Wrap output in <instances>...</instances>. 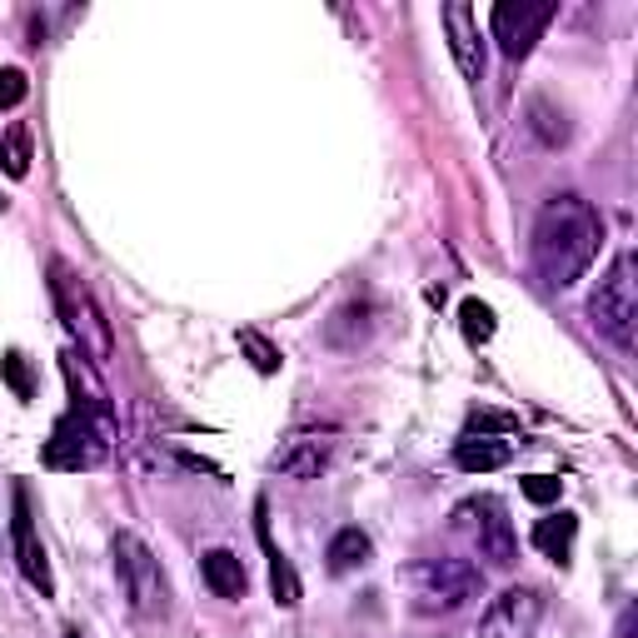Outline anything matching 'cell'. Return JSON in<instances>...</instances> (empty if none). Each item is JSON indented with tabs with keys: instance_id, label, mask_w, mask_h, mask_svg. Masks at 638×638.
Segmentation results:
<instances>
[{
	"instance_id": "obj_14",
	"label": "cell",
	"mask_w": 638,
	"mask_h": 638,
	"mask_svg": "<svg viewBox=\"0 0 638 638\" xmlns=\"http://www.w3.org/2000/svg\"><path fill=\"white\" fill-rule=\"evenodd\" d=\"M200 574H205V584H210V593H220V599H245V589H249L245 559L230 554V549H210V554L200 559Z\"/></svg>"
},
{
	"instance_id": "obj_16",
	"label": "cell",
	"mask_w": 638,
	"mask_h": 638,
	"mask_svg": "<svg viewBox=\"0 0 638 638\" xmlns=\"http://www.w3.org/2000/svg\"><path fill=\"white\" fill-rule=\"evenodd\" d=\"M574 533H579V519L574 514H549V519L533 524V549L544 559H554V564H568V549H574Z\"/></svg>"
},
{
	"instance_id": "obj_10",
	"label": "cell",
	"mask_w": 638,
	"mask_h": 638,
	"mask_svg": "<svg viewBox=\"0 0 638 638\" xmlns=\"http://www.w3.org/2000/svg\"><path fill=\"white\" fill-rule=\"evenodd\" d=\"M11 539H15V564H21L25 584H30L40 599H50V593H56V574H50V559H46V544H40V533H36V514H30V494H25V489H15Z\"/></svg>"
},
{
	"instance_id": "obj_27",
	"label": "cell",
	"mask_w": 638,
	"mask_h": 638,
	"mask_svg": "<svg viewBox=\"0 0 638 638\" xmlns=\"http://www.w3.org/2000/svg\"><path fill=\"white\" fill-rule=\"evenodd\" d=\"M180 464H185V469H200V474H220L210 459H200V454H185V450H180Z\"/></svg>"
},
{
	"instance_id": "obj_17",
	"label": "cell",
	"mask_w": 638,
	"mask_h": 638,
	"mask_svg": "<svg viewBox=\"0 0 638 638\" xmlns=\"http://www.w3.org/2000/svg\"><path fill=\"white\" fill-rule=\"evenodd\" d=\"M255 514H260V539H265V529H270V524H265V508L255 504ZM265 549H270V593H274V603H280V609H299L305 589H299L295 564H290V559H284L280 549L270 544V539H265Z\"/></svg>"
},
{
	"instance_id": "obj_8",
	"label": "cell",
	"mask_w": 638,
	"mask_h": 638,
	"mask_svg": "<svg viewBox=\"0 0 638 638\" xmlns=\"http://www.w3.org/2000/svg\"><path fill=\"white\" fill-rule=\"evenodd\" d=\"M559 15V5L549 0H499L494 5V40L508 60H524L533 50V40L549 30V21Z\"/></svg>"
},
{
	"instance_id": "obj_4",
	"label": "cell",
	"mask_w": 638,
	"mask_h": 638,
	"mask_svg": "<svg viewBox=\"0 0 638 638\" xmlns=\"http://www.w3.org/2000/svg\"><path fill=\"white\" fill-rule=\"evenodd\" d=\"M110 554H115L120 589H125V599H131L135 614L165 618V609H170V584H165V568H160L155 549L145 544L140 533L120 529L115 539H110Z\"/></svg>"
},
{
	"instance_id": "obj_21",
	"label": "cell",
	"mask_w": 638,
	"mask_h": 638,
	"mask_svg": "<svg viewBox=\"0 0 638 638\" xmlns=\"http://www.w3.org/2000/svg\"><path fill=\"white\" fill-rule=\"evenodd\" d=\"M240 349H245V359L260 369V375H280V365H284L280 344H270L260 330H240Z\"/></svg>"
},
{
	"instance_id": "obj_2",
	"label": "cell",
	"mask_w": 638,
	"mask_h": 638,
	"mask_svg": "<svg viewBox=\"0 0 638 638\" xmlns=\"http://www.w3.org/2000/svg\"><path fill=\"white\" fill-rule=\"evenodd\" d=\"M50 295H56L60 319H65V330L75 334V344H81L85 359H110L115 355V334H110L106 309L95 305L90 284H85L65 260H50Z\"/></svg>"
},
{
	"instance_id": "obj_22",
	"label": "cell",
	"mask_w": 638,
	"mask_h": 638,
	"mask_svg": "<svg viewBox=\"0 0 638 638\" xmlns=\"http://www.w3.org/2000/svg\"><path fill=\"white\" fill-rule=\"evenodd\" d=\"M0 375H5L15 400H36V375H30V359H25L21 349H11V355L0 359Z\"/></svg>"
},
{
	"instance_id": "obj_20",
	"label": "cell",
	"mask_w": 638,
	"mask_h": 638,
	"mask_svg": "<svg viewBox=\"0 0 638 638\" xmlns=\"http://www.w3.org/2000/svg\"><path fill=\"white\" fill-rule=\"evenodd\" d=\"M459 330L469 344H489L494 340V309L484 305V299H464L459 305Z\"/></svg>"
},
{
	"instance_id": "obj_3",
	"label": "cell",
	"mask_w": 638,
	"mask_h": 638,
	"mask_svg": "<svg viewBox=\"0 0 638 638\" xmlns=\"http://www.w3.org/2000/svg\"><path fill=\"white\" fill-rule=\"evenodd\" d=\"M404 579H409V599L419 614H454L484 593V574L469 559H419Z\"/></svg>"
},
{
	"instance_id": "obj_24",
	"label": "cell",
	"mask_w": 638,
	"mask_h": 638,
	"mask_svg": "<svg viewBox=\"0 0 638 638\" xmlns=\"http://www.w3.org/2000/svg\"><path fill=\"white\" fill-rule=\"evenodd\" d=\"M25 95H30L25 71H21V65H5V71H0V110H15Z\"/></svg>"
},
{
	"instance_id": "obj_15",
	"label": "cell",
	"mask_w": 638,
	"mask_h": 638,
	"mask_svg": "<svg viewBox=\"0 0 638 638\" xmlns=\"http://www.w3.org/2000/svg\"><path fill=\"white\" fill-rule=\"evenodd\" d=\"M369 330H375V305L355 299V305L334 309V319L324 324V344H334V349H359V344L369 340Z\"/></svg>"
},
{
	"instance_id": "obj_7",
	"label": "cell",
	"mask_w": 638,
	"mask_h": 638,
	"mask_svg": "<svg viewBox=\"0 0 638 638\" xmlns=\"http://www.w3.org/2000/svg\"><path fill=\"white\" fill-rule=\"evenodd\" d=\"M454 529L469 533L479 559H489L494 568H514V559H519V539H514V524H508L499 499H464L454 508Z\"/></svg>"
},
{
	"instance_id": "obj_5",
	"label": "cell",
	"mask_w": 638,
	"mask_h": 638,
	"mask_svg": "<svg viewBox=\"0 0 638 638\" xmlns=\"http://www.w3.org/2000/svg\"><path fill=\"white\" fill-rule=\"evenodd\" d=\"M589 319L593 330L609 334L618 349H634V330H638V280H634V249H618L609 274L599 280L589 299Z\"/></svg>"
},
{
	"instance_id": "obj_1",
	"label": "cell",
	"mask_w": 638,
	"mask_h": 638,
	"mask_svg": "<svg viewBox=\"0 0 638 638\" xmlns=\"http://www.w3.org/2000/svg\"><path fill=\"white\" fill-rule=\"evenodd\" d=\"M603 245V220L584 195H554L529 235V265L549 290H568L589 274Z\"/></svg>"
},
{
	"instance_id": "obj_28",
	"label": "cell",
	"mask_w": 638,
	"mask_h": 638,
	"mask_svg": "<svg viewBox=\"0 0 638 638\" xmlns=\"http://www.w3.org/2000/svg\"><path fill=\"white\" fill-rule=\"evenodd\" d=\"M5 205H11V200H5V195H0V210H5Z\"/></svg>"
},
{
	"instance_id": "obj_12",
	"label": "cell",
	"mask_w": 638,
	"mask_h": 638,
	"mask_svg": "<svg viewBox=\"0 0 638 638\" xmlns=\"http://www.w3.org/2000/svg\"><path fill=\"white\" fill-rule=\"evenodd\" d=\"M444 30H450V50L459 60L464 81H484V36H479V21L464 0H450L444 5Z\"/></svg>"
},
{
	"instance_id": "obj_23",
	"label": "cell",
	"mask_w": 638,
	"mask_h": 638,
	"mask_svg": "<svg viewBox=\"0 0 638 638\" xmlns=\"http://www.w3.org/2000/svg\"><path fill=\"white\" fill-rule=\"evenodd\" d=\"M519 489H524V499L529 504H559V494H564V479H554V474H524L519 479Z\"/></svg>"
},
{
	"instance_id": "obj_13",
	"label": "cell",
	"mask_w": 638,
	"mask_h": 638,
	"mask_svg": "<svg viewBox=\"0 0 638 638\" xmlns=\"http://www.w3.org/2000/svg\"><path fill=\"white\" fill-rule=\"evenodd\" d=\"M508 459H514V444H508V439H494V434H464L459 444H454V464H459L464 474H494V469H504Z\"/></svg>"
},
{
	"instance_id": "obj_26",
	"label": "cell",
	"mask_w": 638,
	"mask_h": 638,
	"mask_svg": "<svg viewBox=\"0 0 638 638\" xmlns=\"http://www.w3.org/2000/svg\"><path fill=\"white\" fill-rule=\"evenodd\" d=\"M489 429L508 434V429H514V419H508V414H474V419H469V434H489Z\"/></svg>"
},
{
	"instance_id": "obj_25",
	"label": "cell",
	"mask_w": 638,
	"mask_h": 638,
	"mask_svg": "<svg viewBox=\"0 0 638 638\" xmlns=\"http://www.w3.org/2000/svg\"><path fill=\"white\" fill-rule=\"evenodd\" d=\"M529 115H533V131H539V140H544V145L568 140V125H554V110H549L544 100H533V106H529Z\"/></svg>"
},
{
	"instance_id": "obj_11",
	"label": "cell",
	"mask_w": 638,
	"mask_h": 638,
	"mask_svg": "<svg viewBox=\"0 0 638 638\" xmlns=\"http://www.w3.org/2000/svg\"><path fill=\"white\" fill-rule=\"evenodd\" d=\"M334 459V429H299V434H290L280 444V450L270 454V464L284 474V479H319L324 474V464Z\"/></svg>"
},
{
	"instance_id": "obj_18",
	"label": "cell",
	"mask_w": 638,
	"mask_h": 638,
	"mask_svg": "<svg viewBox=\"0 0 638 638\" xmlns=\"http://www.w3.org/2000/svg\"><path fill=\"white\" fill-rule=\"evenodd\" d=\"M369 554H375L369 533L359 529V524H349V529H340L330 539V549H324V564H330V574H349V568H365Z\"/></svg>"
},
{
	"instance_id": "obj_19",
	"label": "cell",
	"mask_w": 638,
	"mask_h": 638,
	"mask_svg": "<svg viewBox=\"0 0 638 638\" xmlns=\"http://www.w3.org/2000/svg\"><path fill=\"white\" fill-rule=\"evenodd\" d=\"M0 170L11 180L30 175V131H25V125H11V131H5V140H0Z\"/></svg>"
},
{
	"instance_id": "obj_6",
	"label": "cell",
	"mask_w": 638,
	"mask_h": 638,
	"mask_svg": "<svg viewBox=\"0 0 638 638\" xmlns=\"http://www.w3.org/2000/svg\"><path fill=\"white\" fill-rule=\"evenodd\" d=\"M110 444H115V429L95 425L90 414L71 409V414H65V419L56 425V434L46 439L40 459H46L50 469H95V464H106Z\"/></svg>"
},
{
	"instance_id": "obj_9",
	"label": "cell",
	"mask_w": 638,
	"mask_h": 638,
	"mask_svg": "<svg viewBox=\"0 0 638 638\" xmlns=\"http://www.w3.org/2000/svg\"><path fill=\"white\" fill-rule=\"evenodd\" d=\"M539 618H544V599H539V589H504L494 603L484 609V618H479V638H529L533 628H539Z\"/></svg>"
}]
</instances>
